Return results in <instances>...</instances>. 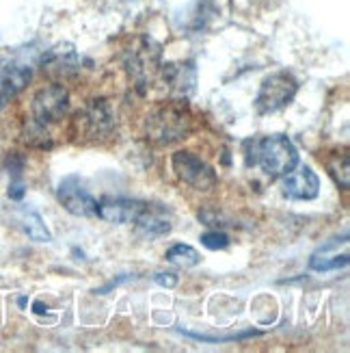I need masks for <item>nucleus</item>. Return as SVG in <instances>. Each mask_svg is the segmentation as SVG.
Segmentation results:
<instances>
[{
	"label": "nucleus",
	"instance_id": "7",
	"mask_svg": "<svg viewBox=\"0 0 350 353\" xmlns=\"http://www.w3.org/2000/svg\"><path fill=\"white\" fill-rule=\"evenodd\" d=\"M145 208L147 202H139V199L104 197L102 202H98V217L111 223H136Z\"/></svg>",
	"mask_w": 350,
	"mask_h": 353
},
{
	"label": "nucleus",
	"instance_id": "11",
	"mask_svg": "<svg viewBox=\"0 0 350 353\" xmlns=\"http://www.w3.org/2000/svg\"><path fill=\"white\" fill-rule=\"evenodd\" d=\"M30 74H33L30 68H26L24 63H18V61H3V63H0V106L15 94H20L28 85Z\"/></svg>",
	"mask_w": 350,
	"mask_h": 353
},
{
	"label": "nucleus",
	"instance_id": "19",
	"mask_svg": "<svg viewBox=\"0 0 350 353\" xmlns=\"http://www.w3.org/2000/svg\"><path fill=\"white\" fill-rule=\"evenodd\" d=\"M154 280H156V284H160V286L173 288V286L177 284V275H175V273H156V275H154Z\"/></svg>",
	"mask_w": 350,
	"mask_h": 353
},
{
	"label": "nucleus",
	"instance_id": "12",
	"mask_svg": "<svg viewBox=\"0 0 350 353\" xmlns=\"http://www.w3.org/2000/svg\"><path fill=\"white\" fill-rule=\"evenodd\" d=\"M85 126L94 132V134H102L106 130H111L113 126V111L106 100H94L89 104V109L83 115Z\"/></svg>",
	"mask_w": 350,
	"mask_h": 353
},
{
	"label": "nucleus",
	"instance_id": "1",
	"mask_svg": "<svg viewBox=\"0 0 350 353\" xmlns=\"http://www.w3.org/2000/svg\"><path fill=\"white\" fill-rule=\"evenodd\" d=\"M245 148V161L249 167H260L270 178H283L298 165V152L294 143L285 134H270L247 139L242 143Z\"/></svg>",
	"mask_w": 350,
	"mask_h": 353
},
{
	"label": "nucleus",
	"instance_id": "8",
	"mask_svg": "<svg viewBox=\"0 0 350 353\" xmlns=\"http://www.w3.org/2000/svg\"><path fill=\"white\" fill-rule=\"evenodd\" d=\"M281 193L290 199H314L320 193V180L311 172V167L298 165L283 176Z\"/></svg>",
	"mask_w": 350,
	"mask_h": 353
},
{
	"label": "nucleus",
	"instance_id": "3",
	"mask_svg": "<svg viewBox=\"0 0 350 353\" xmlns=\"http://www.w3.org/2000/svg\"><path fill=\"white\" fill-rule=\"evenodd\" d=\"M296 91H298V83L292 74L287 72L270 74L262 81L260 94L255 98V109L262 115L277 113L294 100Z\"/></svg>",
	"mask_w": 350,
	"mask_h": 353
},
{
	"label": "nucleus",
	"instance_id": "16",
	"mask_svg": "<svg viewBox=\"0 0 350 353\" xmlns=\"http://www.w3.org/2000/svg\"><path fill=\"white\" fill-rule=\"evenodd\" d=\"M164 258L173 265H179V267H195V265L201 263L199 252H197L195 248H190V245H184V243L173 245V248L166 252Z\"/></svg>",
	"mask_w": 350,
	"mask_h": 353
},
{
	"label": "nucleus",
	"instance_id": "2",
	"mask_svg": "<svg viewBox=\"0 0 350 353\" xmlns=\"http://www.w3.org/2000/svg\"><path fill=\"white\" fill-rule=\"evenodd\" d=\"M188 124H190V115L186 111V106L169 102L147 117V132L158 143H171L186 134Z\"/></svg>",
	"mask_w": 350,
	"mask_h": 353
},
{
	"label": "nucleus",
	"instance_id": "17",
	"mask_svg": "<svg viewBox=\"0 0 350 353\" xmlns=\"http://www.w3.org/2000/svg\"><path fill=\"white\" fill-rule=\"evenodd\" d=\"M22 228H24V232L30 239H33V241H41V243H48L50 241L48 228H45L43 219L39 217L37 212H33V210H28L24 217H22Z\"/></svg>",
	"mask_w": 350,
	"mask_h": 353
},
{
	"label": "nucleus",
	"instance_id": "15",
	"mask_svg": "<svg viewBox=\"0 0 350 353\" xmlns=\"http://www.w3.org/2000/svg\"><path fill=\"white\" fill-rule=\"evenodd\" d=\"M193 65H169L164 72V79L166 83L171 85V89L175 91V94L179 96H186L193 91V85H195V74L188 76L186 79V72L190 70ZM193 72V70H190Z\"/></svg>",
	"mask_w": 350,
	"mask_h": 353
},
{
	"label": "nucleus",
	"instance_id": "5",
	"mask_svg": "<svg viewBox=\"0 0 350 353\" xmlns=\"http://www.w3.org/2000/svg\"><path fill=\"white\" fill-rule=\"evenodd\" d=\"M33 117L39 126L54 124V121L63 119V115L69 109V94L63 85H48L39 89L33 98Z\"/></svg>",
	"mask_w": 350,
	"mask_h": 353
},
{
	"label": "nucleus",
	"instance_id": "13",
	"mask_svg": "<svg viewBox=\"0 0 350 353\" xmlns=\"http://www.w3.org/2000/svg\"><path fill=\"white\" fill-rule=\"evenodd\" d=\"M136 225H139V230L147 236H162V234H166L171 230V221L164 214V210L151 206V204H147L145 212L139 217Z\"/></svg>",
	"mask_w": 350,
	"mask_h": 353
},
{
	"label": "nucleus",
	"instance_id": "14",
	"mask_svg": "<svg viewBox=\"0 0 350 353\" xmlns=\"http://www.w3.org/2000/svg\"><path fill=\"white\" fill-rule=\"evenodd\" d=\"M43 70H48L50 74H56V76H72L78 70V61H76V54L74 50H52L48 57L43 59Z\"/></svg>",
	"mask_w": 350,
	"mask_h": 353
},
{
	"label": "nucleus",
	"instance_id": "18",
	"mask_svg": "<svg viewBox=\"0 0 350 353\" xmlns=\"http://www.w3.org/2000/svg\"><path fill=\"white\" fill-rule=\"evenodd\" d=\"M201 243L206 245L208 250H225L227 245H230V236L217 230V232H206L201 236Z\"/></svg>",
	"mask_w": 350,
	"mask_h": 353
},
{
	"label": "nucleus",
	"instance_id": "9",
	"mask_svg": "<svg viewBox=\"0 0 350 353\" xmlns=\"http://www.w3.org/2000/svg\"><path fill=\"white\" fill-rule=\"evenodd\" d=\"M158 63H160L158 43H154L151 39H141V43L130 52L128 68L136 81L145 83L147 79H151V74L158 70Z\"/></svg>",
	"mask_w": 350,
	"mask_h": 353
},
{
	"label": "nucleus",
	"instance_id": "6",
	"mask_svg": "<svg viewBox=\"0 0 350 353\" xmlns=\"http://www.w3.org/2000/svg\"><path fill=\"white\" fill-rule=\"evenodd\" d=\"M56 197L63 204V208L76 214V217H94V214H98V199L83 187L78 176H67L61 182Z\"/></svg>",
	"mask_w": 350,
	"mask_h": 353
},
{
	"label": "nucleus",
	"instance_id": "4",
	"mask_svg": "<svg viewBox=\"0 0 350 353\" xmlns=\"http://www.w3.org/2000/svg\"><path fill=\"white\" fill-rule=\"evenodd\" d=\"M173 172L177 174V178L182 182L190 184L193 189L197 191H210L217 187V174L215 170L193 152H184L179 150L173 154Z\"/></svg>",
	"mask_w": 350,
	"mask_h": 353
},
{
	"label": "nucleus",
	"instance_id": "10",
	"mask_svg": "<svg viewBox=\"0 0 350 353\" xmlns=\"http://www.w3.org/2000/svg\"><path fill=\"white\" fill-rule=\"evenodd\" d=\"M346 265H348V236L327 241L309 258V267L314 271H333Z\"/></svg>",
	"mask_w": 350,
	"mask_h": 353
}]
</instances>
